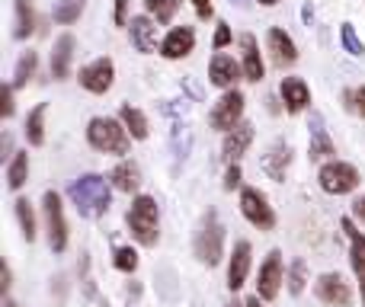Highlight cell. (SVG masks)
Masks as SVG:
<instances>
[{"mask_svg":"<svg viewBox=\"0 0 365 307\" xmlns=\"http://www.w3.org/2000/svg\"><path fill=\"white\" fill-rule=\"evenodd\" d=\"M71 202L77 205V212L83 218H103L109 212V202H113V192H109V182L96 173H87L81 179L71 182Z\"/></svg>","mask_w":365,"mask_h":307,"instance_id":"1","label":"cell"},{"mask_svg":"<svg viewBox=\"0 0 365 307\" xmlns=\"http://www.w3.org/2000/svg\"><path fill=\"white\" fill-rule=\"evenodd\" d=\"M125 221H128L132 237L138 240L141 246L158 244V237H160V231H158V202H154L151 195H138V199L132 202V208H128Z\"/></svg>","mask_w":365,"mask_h":307,"instance_id":"2","label":"cell"},{"mask_svg":"<svg viewBox=\"0 0 365 307\" xmlns=\"http://www.w3.org/2000/svg\"><path fill=\"white\" fill-rule=\"evenodd\" d=\"M87 141L103 154H128V128L115 119H93L87 125Z\"/></svg>","mask_w":365,"mask_h":307,"instance_id":"3","label":"cell"},{"mask_svg":"<svg viewBox=\"0 0 365 307\" xmlns=\"http://www.w3.org/2000/svg\"><path fill=\"white\" fill-rule=\"evenodd\" d=\"M195 256H199V263H205V266H218L221 256H225V227H221V221L215 212L205 214L199 234H195Z\"/></svg>","mask_w":365,"mask_h":307,"instance_id":"4","label":"cell"},{"mask_svg":"<svg viewBox=\"0 0 365 307\" xmlns=\"http://www.w3.org/2000/svg\"><path fill=\"white\" fill-rule=\"evenodd\" d=\"M321 189L330 195H346L359 186V170L353 163H343V160H330L321 167Z\"/></svg>","mask_w":365,"mask_h":307,"instance_id":"5","label":"cell"},{"mask_svg":"<svg viewBox=\"0 0 365 307\" xmlns=\"http://www.w3.org/2000/svg\"><path fill=\"white\" fill-rule=\"evenodd\" d=\"M42 212H45V227H48V244L55 253H61L68 246V221H64V208L58 192H45L42 199Z\"/></svg>","mask_w":365,"mask_h":307,"instance_id":"6","label":"cell"},{"mask_svg":"<svg viewBox=\"0 0 365 307\" xmlns=\"http://www.w3.org/2000/svg\"><path fill=\"white\" fill-rule=\"evenodd\" d=\"M240 212L259 231H272L276 227V212H272V205L266 202V195L259 189H244L240 192Z\"/></svg>","mask_w":365,"mask_h":307,"instance_id":"7","label":"cell"},{"mask_svg":"<svg viewBox=\"0 0 365 307\" xmlns=\"http://www.w3.org/2000/svg\"><path fill=\"white\" fill-rule=\"evenodd\" d=\"M240 115H244V93H237V90H225V96L215 103L208 122H212V128L231 132L234 125H240Z\"/></svg>","mask_w":365,"mask_h":307,"instance_id":"8","label":"cell"},{"mask_svg":"<svg viewBox=\"0 0 365 307\" xmlns=\"http://www.w3.org/2000/svg\"><path fill=\"white\" fill-rule=\"evenodd\" d=\"M77 80H81V87L87 90V93H106L115 80L113 58H96V61H90L87 68H81V77H77Z\"/></svg>","mask_w":365,"mask_h":307,"instance_id":"9","label":"cell"},{"mask_svg":"<svg viewBox=\"0 0 365 307\" xmlns=\"http://www.w3.org/2000/svg\"><path fill=\"white\" fill-rule=\"evenodd\" d=\"M314 291H317V298L330 307L353 304V288H349V285L343 282V276H336V272H324V276L314 282Z\"/></svg>","mask_w":365,"mask_h":307,"instance_id":"10","label":"cell"},{"mask_svg":"<svg viewBox=\"0 0 365 307\" xmlns=\"http://www.w3.org/2000/svg\"><path fill=\"white\" fill-rule=\"evenodd\" d=\"M240 77H244V64H237L231 55H225V51H218V55L212 58V64H208V80L221 90H234Z\"/></svg>","mask_w":365,"mask_h":307,"instance_id":"11","label":"cell"},{"mask_svg":"<svg viewBox=\"0 0 365 307\" xmlns=\"http://www.w3.org/2000/svg\"><path fill=\"white\" fill-rule=\"evenodd\" d=\"M279 285H282V253L272 250L266 256V263L259 266V279H257V295L263 301H272L279 295Z\"/></svg>","mask_w":365,"mask_h":307,"instance_id":"12","label":"cell"},{"mask_svg":"<svg viewBox=\"0 0 365 307\" xmlns=\"http://www.w3.org/2000/svg\"><path fill=\"white\" fill-rule=\"evenodd\" d=\"M266 45H269V55L272 61H276V68H289V64L298 61V48L295 42H292V36L285 29H269V36H266Z\"/></svg>","mask_w":365,"mask_h":307,"instance_id":"13","label":"cell"},{"mask_svg":"<svg viewBox=\"0 0 365 307\" xmlns=\"http://www.w3.org/2000/svg\"><path fill=\"white\" fill-rule=\"evenodd\" d=\"M240 64H244V80H253V83L263 80L266 68H263V58H259V45L250 32L240 36Z\"/></svg>","mask_w":365,"mask_h":307,"instance_id":"14","label":"cell"},{"mask_svg":"<svg viewBox=\"0 0 365 307\" xmlns=\"http://www.w3.org/2000/svg\"><path fill=\"white\" fill-rule=\"evenodd\" d=\"M343 231L349 237V263H353V272L362 282V301H365V234L349 218H343Z\"/></svg>","mask_w":365,"mask_h":307,"instance_id":"15","label":"cell"},{"mask_svg":"<svg viewBox=\"0 0 365 307\" xmlns=\"http://www.w3.org/2000/svg\"><path fill=\"white\" fill-rule=\"evenodd\" d=\"M192 48H195V32L189 29V26H177V29H173L170 36L164 38V45H160V55L170 58V61H180V58H186Z\"/></svg>","mask_w":365,"mask_h":307,"instance_id":"16","label":"cell"},{"mask_svg":"<svg viewBox=\"0 0 365 307\" xmlns=\"http://www.w3.org/2000/svg\"><path fill=\"white\" fill-rule=\"evenodd\" d=\"M250 141H253V125L250 122H240V125H234L231 132H227V138H225V160L227 163H237L240 157L247 154V147H250Z\"/></svg>","mask_w":365,"mask_h":307,"instance_id":"17","label":"cell"},{"mask_svg":"<svg viewBox=\"0 0 365 307\" xmlns=\"http://www.w3.org/2000/svg\"><path fill=\"white\" fill-rule=\"evenodd\" d=\"M128 29H132V42L141 55H151L158 48V26H154L151 16H132Z\"/></svg>","mask_w":365,"mask_h":307,"instance_id":"18","label":"cell"},{"mask_svg":"<svg viewBox=\"0 0 365 307\" xmlns=\"http://www.w3.org/2000/svg\"><path fill=\"white\" fill-rule=\"evenodd\" d=\"M247 276H250V244H247V240H240V244L234 246L231 266H227V288L237 291L240 285L247 282Z\"/></svg>","mask_w":365,"mask_h":307,"instance_id":"19","label":"cell"},{"mask_svg":"<svg viewBox=\"0 0 365 307\" xmlns=\"http://www.w3.org/2000/svg\"><path fill=\"white\" fill-rule=\"evenodd\" d=\"M279 93H282V103H285L289 113H302V109L311 103V90L302 77H285L282 87H279Z\"/></svg>","mask_w":365,"mask_h":307,"instance_id":"20","label":"cell"},{"mask_svg":"<svg viewBox=\"0 0 365 307\" xmlns=\"http://www.w3.org/2000/svg\"><path fill=\"white\" fill-rule=\"evenodd\" d=\"M71 58H74V36H61L51 51V77L64 80L71 74Z\"/></svg>","mask_w":365,"mask_h":307,"instance_id":"21","label":"cell"},{"mask_svg":"<svg viewBox=\"0 0 365 307\" xmlns=\"http://www.w3.org/2000/svg\"><path fill=\"white\" fill-rule=\"evenodd\" d=\"M308 128H311V145H308L311 160H324V157H330L336 151L334 141H330V135H327V128H324L321 115H311V125Z\"/></svg>","mask_w":365,"mask_h":307,"instance_id":"22","label":"cell"},{"mask_svg":"<svg viewBox=\"0 0 365 307\" xmlns=\"http://www.w3.org/2000/svg\"><path fill=\"white\" fill-rule=\"evenodd\" d=\"M289 163H292V147L285 145V141L272 145V147H269V154L263 157V170L272 176V179H282L285 170H289Z\"/></svg>","mask_w":365,"mask_h":307,"instance_id":"23","label":"cell"},{"mask_svg":"<svg viewBox=\"0 0 365 307\" xmlns=\"http://www.w3.org/2000/svg\"><path fill=\"white\" fill-rule=\"evenodd\" d=\"M45 113H48V103H38L29 115H26V141L32 147L45 145Z\"/></svg>","mask_w":365,"mask_h":307,"instance_id":"24","label":"cell"},{"mask_svg":"<svg viewBox=\"0 0 365 307\" xmlns=\"http://www.w3.org/2000/svg\"><path fill=\"white\" fill-rule=\"evenodd\" d=\"M109 179H113V186L122 189V192H135L138 182H141V173H138V167H135L132 160H122L119 167L109 173Z\"/></svg>","mask_w":365,"mask_h":307,"instance_id":"25","label":"cell"},{"mask_svg":"<svg viewBox=\"0 0 365 307\" xmlns=\"http://www.w3.org/2000/svg\"><path fill=\"white\" fill-rule=\"evenodd\" d=\"M119 122L128 128V135H132V138H138V141H145V138H148V119H145V113H141V109H135V106H122Z\"/></svg>","mask_w":365,"mask_h":307,"instance_id":"26","label":"cell"},{"mask_svg":"<svg viewBox=\"0 0 365 307\" xmlns=\"http://www.w3.org/2000/svg\"><path fill=\"white\" fill-rule=\"evenodd\" d=\"M38 68V55L36 51H23V58L16 61V71H13V90H23L29 83V77H36Z\"/></svg>","mask_w":365,"mask_h":307,"instance_id":"27","label":"cell"},{"mask_svg":"<svg viewBox=\"0 0 365 307\" xmlns=\"http://www.w3.org/2000/svg\"><path fill=\"white\" fill-rule=\"evenodd\" d=\"M32 32H36V13H32L29 0H16V29H13V36L29 38Z\"/></svg>","mask_w":365,"mask_h":307,"instance_id":"28","label":"cell"},{"mask_svg":"<svg viewBox=\"0 0 365 307\" xmlns=\"http://www.w3.org/2000/svg\"><path fill=\"white\" fill-rule=\"evenodd\" d=\"M26 176H29V154L16 151L10 160V170H6V182H10V189H19L26 182Z\"/></svg>","mask_w":365,"mask_h":307,"instance_id":"29","label":"cell"},{"mask_svg":"<svg viewBox=\"0 0 365 307\" xmlns=\"http://www.w3.org/2000/svg\"><path fill=\"white\" fill-rule=\"evenodd\" d=\"M81 13H83V0H55L51 19H55V23H77Z\"/></svg>","mask_w":365,"mask_h":307,"instance_id":"30","label":"cell"},{"mask_svg":"<svg viewBox=\"0 0 365 307\" xmlns=\"http://www.w3.org/2000/svg\"><path fill=\"white\" fill-rule=\"evenodd\" d=\"M13 208H16V221H19V227H23V237L32 244V240H36V214H32V208H29V199H16Z\"/></svg>","mask_w":365,"mask_h":307,"instance_id":"31","label":"cell"},{"mask_svg":"<svg viewBox=\"0 0 365 307\" xmlns=\"http://www.w3.org/2000/svg\"><path fill=\"white\" fill-rule=\"evenodd\" d=\"M180 4H182V0H145V10L151 13L158 23H170V19L177 16Z\"/></svg>","mask_w":365,"mask_h":307,"instance_id":"32","label":"cell"},{"mask_svg":"<svg viewBox=\"0 0 365 307\" xmlns=\"http://www.w3.org/2000/svg\"><path fill=\"white\" fill-rule=\"evenodd\" d=\"M304 285H308V263H304V259H295L289 269V291L292 295H302Z\"/></svg>","mask_w":365,"mask_h":307,"instance_id":"33","label":"cell"},{"mask_svg":"<svg viewBox=\"0 0 365 307\" xmlns=\"http://www.w3.org/2000/svg\"><path fill=\"white\" fill-rule=\"evenodd\" d=\"M340 38H343V48H346L353 58H362V55H365V45H362V38L356 36V29H353V26H349V23H343V26H340Z\"/></svg>","mask_w":365,"mask_h":307,"instance_id":"34","label":"cell"},{"mask_svg":"<svg viewBox=\"0 0 365 307\" xmlns=\"http://www.w3.org/2000/svg\"><path fill=\"white\" fill-rule=\"evenodd\" d=\"M113 263H115V269L119 272H135L138 269V253H135L132 246H119L115 256H113Z\"/></svg>","mask_w":365,"mask_h":307,"instance_id":"35","label":"cell"},{"mask_svg":"<svg viewBox=\"0 0 365 307\" xmlns=\"http://www.w3.org/2000/svg\"><path fill=\"white\" fill-rule=\"evenodd\" d=\"M13 109H16V103H13V87H0V115L10 119Z\"/></svg>","mask_w":365,"mask_h":307,"instance_id":"36","label":"cell"},{"mask_svg":"<svg viewBox=\"0 0 365 307\" xmlns=\"http://www.w3.org/2000/svg\"><path fill=\"white\" fill-rule=\"evenodd\" d=\"M346 100H349V106L356 109V113L365 119V87H356V90H349L346 93Z\"/></svg>","mask_w":365,"mask_h":307,"instance_id":"37","label":"cell"},{"mask_svg":"<svg viewBox=\"0 0 365 307\" xmlns=\"http://www.w3.org/2000/svg\"><path fill=\"white\" fill-rule=\"evenodd\" d=\"M113 23H115V26H128V0H115Z\"/></svg>","mask_w":365,"mask_h":307,"instance_id":"38","label":"cell"},{"mask_svg":"<svg viewBox=\"0 0 365 307\" xmlns=\"http://www.w3.org/2000/svg\"><path fill=\"white\" fill-rule=\"evenodd\" d=\"M237 186H240V167L237 163H231L227 173H225V189H237Z\"/></svg>","mask_w":365,"mask_h":307,"instance_id":"39","label":"cell"},{"mask_svg":"<svg viewBox=\"0 0 365 307\" xmlns=\"http://www.w3.org/2000/svg\"><path fill=\"white\" fill-rule=\"evenodd\" d=\"M225 45H231V29H227V23H218V32H215V48H225Z\"/></svg>","mask_w":365,"mask_h":307,"instance_id":"40","label":"cell"},{"mask_svg":"<svg viewBox=\"0 0 365 307\" xmlns=\"http://www.w3.org/2000/svg\"><path fill=\"white\" fill-rule=\"evenodd\" d=\"M192 6H195V13H199L202 19L212 16V0H192Z\"/></svg>","mask_w":365,"mask_h":307,"instance_id":"41","label":"cell"},{"mask_svg":"<svg viewBox=\"0 0 365 307\" xmlns=\"http://www.w3.org/2000/svg\"><path fill=\"white\" fill-rule=\"evenodd\" d=\"M353 214H356V218H359L362 224H365V195H359V199L353 202Z\"/></svg>","mask_w":365,"mask_h":307,"instance_id":"42","label":"cell"},{"mask_svg":"<svg viewBox=\"0 0 365 307\" xmlns=\"http://www.w3.org/2000/svg\"><path fill=\"white\" fill-rule=\"evenodd\" d=\"M0 291H10V269L0 263Z\"/></svg>","mask_w":365,"mask_h":307,"instance_id":"43","label":"cell"},{"mask_svg":"<svg viewBox=\"0 0 365 307\" xmlns=\"http://www.w3.org/2000/svg\"><path fill=\"white\" fill-rule=\"evenodd\" d=\"M302 16H304V23H308V26L314 23V10H311V4H304V6H302Z\"/></svg>","mask_w":365,"mask_h":307,"instance_id":"44","label":"cell"},{"mask_svg":"<svg viewBox=\"0 0 365 307\" xmlns=\"http://www.w3.org/2000/svg\"><path fill=\"white\" fill-rule=\"evenodd\" d=\"M244 304H247V307H259V295H257V298H250V301H244Z\"/></svg>","mask_w":365,"mask_h":307,"instance_id":"45","label":"cell"},{"mask_svg":"<svg viewBox=\"0 0 365 307\" xmlns=\"http://www.w3.org/2000/svg\"><path fill=\"white\" fill-rule=\"evenodd\" d=\"M259 4H263V6H276L279 0H259Z\"/></svg>","mask_w":365,"mask_h":307,"instance_id":"46","label":"cell"},{"mask_svg":"<svg viewBox=\"0 0 365 307\" xmlns=\"http://www.w3.org/2000/svg\"><path fill=\"white\" fill-rule=\"evenodd\" d=\"M231 4H237V6H247V4H250V0H231Z\"/></svg>","mask_w":365,"mask_h":307,"instance_id":"47","label":"cell"},{"mask_svg":"<svg viewBox=\"0 0 365 307\" xmlns=\"http://www.w3.org/2000/svg\"><path fill=\"white\" fill-rule=\"evenodd\" d=\"M227 307H247V304H240V301H231V304H227Z\"/></svg>","mask_w":365,"mask_h":307,"instance_id":"48","label":"cell"},{"mask_svg":"<svg viewBox=\"0 0 365 307\" xmlns=\"http://www.w3.org/2000/svg\"><path fill=\"white\" fill-rule=\"evenodd\" d=\"M4 307H16V304H13V301H4Z\"/></svg>","mask_w":365,"mask_h":307,"instance_id":"49","label":"cell"}]
</instances>
